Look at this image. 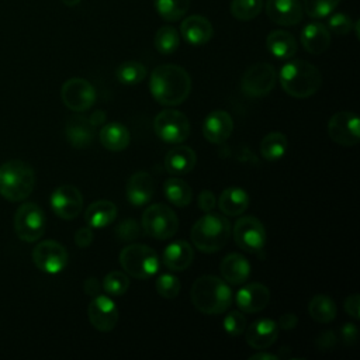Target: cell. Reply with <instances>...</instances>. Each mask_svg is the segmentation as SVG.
<instances>
[{
  "instance_id": "obj_17",
  "label": "cell",
  "mask_w": 360,
  "mask_h": 360,
  "mask_svg": "<svg viewBox=\"0 0 360 360\" xmlns=\"http://www.w3.org/2000/svg\"><path fill=\"white\" fill-rule=\"evenodd\" d=\"M264 8L269 20L283 27L297 25L304 15L300 0H266Z\"/></svg>"
},
{
  "instance_id": "obj_51",
  "label": "cell",
  "mask_w": 360,
  "mask_h": 360,
  "mask_svg": "<svg viewBox=\"0 0 360 360\" xmlns=\"http://www.w3.org/2000/svg\"><path fill=\"white\" fill-rule=\"evenodd\" d=\"M83 290L87 295H96L100 291L98 280L96 277H89L83 284Z\"/></svg>"
},
{
  "instance_id": "obj_25",
  "label": "cell",
  "mask_w": 360,
  "mask_h": 360,
  "mask_svg": "<svg viewBox=\"0 0 360 360\" xmlns=\"http://www.w3.org/2000/svg\"><path fill=\"white\" fill-rule=\"evenodd\" d=\"M197 162L195 152L188 146H174L165 158V167L173 176H184L190 173Z\"/></svg>"
},
{
  "instance_id": "obj_26",
  "label": "cell",
  "mask_w": 360,
  "mask_h": 360,
  "mask_svg": "<svg viewBox=\"0 0 360 360\" xmlns=\"http://www.w3.org/2000/svg\"><path fill=\"white\" fill-rule=\"evenodd\" d=\"M221 276L231 284H242L250 274V263L240 253L226 255L219 264Z\"/></svg>"
},
{
  "instance_id": "obj_4",
  "label": "cell",
  "mask_w": 360,
  "mask_h": 360,
  "mask_svg": "<svg viewBox=\"0 0 360 360\" xmlns=\"http://www.w3.org/2000/svg\"><path fill=\"white\" fill-rule=\"evenodd\" d=\"M231 235V224L221 214L207 212L191 228V240L194 246L204 253L221 250Z\"/></svg>"
},
{
  "instance_id": "obj_34",
  "label": "cell",
  "mask_w": 360,
  "mask_h": 360,
  "mask_svg": "<svg viewBox=\"0 0 360 360\" xmlns=\"http://www.w3.org/2000/svg\"><path fill=\"white\" fill-rule=\"evenodd\" d=\"M288 148V141L283 132H270L260 142V153L266 160L281 159Z\"/></svg>"
},
{
  "instance_id": "obj_50",
  "label": "cell",
  "mask_w": 360,
  "mask_h": 360,
  "mask_svg": "<svg viewBox=\"0 0 360 360\" xmlns=\"http://www.w3.org/2000/svg\"><path fill=\"white\" fill-rule=\"evenodd\" d=\"M298 323V318L295 314H291V312H287V314H283L278 319V328L281 329H285V330H290V329H294Z\"/></svg>"
},
{
  "instance_id": "obj_54",
  "label": "cell",
  "mask_w": 360,
  "mask_h": 360,
  "mask_svg": "<svg viewBox=\"0 0 360 360\" xmlns=\"http://www.w3.org/2000/svg\"><path fill=\"white\" fill-rule=\"evenodd\" d=\"M80 1H82V0H62V3H63L65 6H68V7H75V6H77Z\"/></svg>"
},
{
  "instance_id": "obj_42",
  "label": "cell",
  "mask_w": 360,
  "mask_h": 360,
  "mask_svg": "<svg viewBox=\"0 0 360 360\" xmlns=\"http://www.w3.org/2000/svg\"><path fill=\"white\" fill-rule=\"evenodd\" d=\"M353 20L345 13H330L328 15L326 28L329 30V32H333L336 35H346L353 30Z\"/></svg>"
},
{
  "instance_id": "obj_15",
  "label": "cell",
  "mask_w": 360,
  "mask_h": 360,
  "mask_svg": "<svg viewBox=\"0 0 360 360\" xmlns=\"http://www.w3.org/2000/svg\"><path fill=\"white\" fill-rule=\"evenodd\" d=\"M51 207L59 218L75 219L82 212L83 195L72 184L59 186L51 195Z\"/></svg>"
},
{
  "instance_id": "obj_46",
  "label": "cell",
  "mask_w": 360,
  "mask_h": 360,
  "mask_svg": "<svg viewBox=\"0 0 360 360\" xmlns=\"http://www.w3.org/2000/svg\"><path fill=\"white\" fill-rule=\"evenodd\" d=\"M336 342H338V339H336L335 333L330 332V330H326V332H322L321 335H318V338H316V340H315V345H316V347H318L319 350L325 352V350L333 349L335 345H336Z\"/></svg>"
},
{
  "instance_id": "obj_2",
  "label": "cell",
  "mask_w": 360,
  "mask_h": 360,
  "mask_svg": "<svg viewBox=\"0 0 360 360\" xmlns=\"http://www.w3.org/2000/svg\"><path fill=\"white\" fill-rule=\"evenodd\" d=\"M190 297L193 305L207 315L222 314L232 304L229 285L215 276L198 277L191 285Z\"/></svg>"
},
{
  "instance_id": "obj_53",
  "label": "cell",
  "mask_w": 360,
  "mask_h": 360,
  "mask_svg": "<svg viewBox=\"0 0 360 360\" xmlns=\"http://www.w3.org/2000/svg\"><path fill=\"white\" fill-rule=\"evenodd\" d=\"M250 360H278V356L271 354V353H264V352H259L253 356L249 357Z\"/></svg>"
},
{
  "instance_id": "obj_32",
  "label": "cell",
  "mask_w": 360,
  "mask_h": 360,
  "mask_svg": "<svg viewBox=\"0 0 360 360\" xmlns=\"http://www.w3.org/2000/svg\"><path fill=\"white\" fill-rule=\"evenodd\" d=\"M163 191L169 202H172L176 207H187L191 202L193 198V190L191 187L177 177H172L165 181Z\"/></svg>"
},
{
  "instance_id": "obj_52",
  "label": "cell",
  "mask_w": 360,
  "mask_h": 360,
  "mask_svg": "<svg viewBox=\"0 0 360 360\" xmlns=\"http://www.w3.org/2000/svg\"><path fill=\"white\" fill-rule=\"evenodd\" d=\"M90 121H91V124H93L94 127H97V125H100V124H104V122H105V112H104V111H96V112H93L91 117H90Z\"/></svg>"
},
{
  "instance_id": "obj_37",
  "label": "cell",
  "mask_w": 360,
  "mask_h": 360,
  "mask_svg": "<svg viewBox=\"0 0 360 360\" xmlns=\"http://www.w3.org/2000/svg\"><path fill=\"white\" fill-rule=\"evenodd\" d=\"M146 68L136 60H127L121 63L117 70L115 76L120 83L127 84V86H134L141 83L146 77Z\"/></svg>"
},
{
  "instance_id": "obj_7",
  "label": "cell",
  "mask_w": 360,
  "mask_h": 360,
  "mask_svg": "<svg viewBox=\"0 0 360 360\" xmlns=\"http://www.w3.org/2000/svg\"><path fill=\"white\" fill-rule=\"evenodd\" d=\"M142 226L150 238L166 240L176 235L179 229V218L176 212L166 204H152L142 215Z\"/></svg>"
},
{
  "instance_id": "obj_11",
  "label": "cell",
  "mask_w": 360,
  "mask_h": 360,
  "mask_svg": "<svg viewBox=\"0 0 360 360\" xmlns=\"http://www.w3.org/2000/svg\"><path fill=\"white\" fill-rule=\"evenodd\" d=\"M277 80V73L273 65L266 62H259L252 65L242 76V90L250 97H263L269 94Z\"/></svg>"
},
{
  "instance_id": "obj_8",
  "label": "cell",
  "mask_w": 360,
  "mask_h": 360,
  "mask_svg": "<svg viewBox=\"0 0 360 360\" xmlns=\"http://www.w3.org/2000/svg\"><path fill=\"white\" fill-rule=\"evenodd\" d=\"M14 232L24 242L38 240L46 226V219L42 208L34 202L21 204L14 214Z\"/></svg>"
},
{
  "instance_id": "obj_39",
  "label": "cell",
  "mask_w": 360,
  "mask_h": 360,
  "mask_svg": "<svg viewBox=\"0 0 360 360\" xmlns=\"http://www.w3.org/2000/svg\"><path fill=\"white\" fill-rule=\"evenodd\" d=\"M339 3L340 0H304L302 8L308 17L321 20L333 13Z\"/></svg>"
},
{
  "instance_id": "obj_36",
  "label": "cell",
  "mask_w": 360,
  "mask_h": 360,
  "mask_svg": "<svg viewBox=\"0 0 360 360\" xmlns=\"http://www.w3.org/2000/svg\"><path fill=\"white\" fill-rule=\"evenodd\" d=\"M153 44L158 52L163 55H170L177 51L180 45V34L174 27L163 25L156 31Z\"/></svg>"
},
{
  "instance_id": "obj_27",
  "label": "cell",
  "mask_w": 360,
  "mask_h": 360,
  "mask_svg": "<svg viewBox=\"0 0 360 360\" xmlns=\"http://www.w3.org/2000/svg\"><path fill=\"white\" fill-rule=\"evenodd\" d=\"M193 248L186 240H176L166 246L163 252V263L169 270L183 271L193 262Z\"/></svg>"
},
{
  "instance_id": "obj_10",
  "label": "cell",
  "mask_w": 360,
  "mask_h": 360,
  "mask_svg": "<svg viewBox=\"0 0 360 360\" xmlns=\"http://www.w3.org/2000/svg\"><path fill=\"white\" fill-rule=\"evenodd\" d=\"M233 239L242 250L259 253L266 245V229L256 217H240L233 225Z\"/></svg>"
},
{
  "instance_id": "obj_33",
  "label": "cell",
  "mask_w": 360,
  "mask_h": 360,
  "mask_svg": "<svg viewBox=\"0 0 360 360\" xmlns=\"http://www.w3.org/2000/svg\"><path fill=\"white\" fill-rule=\"evenodd\" d=\"M308 312L314 321L319 323H328L335 319L338 308L330 297L318 294L309 301Z\"/></svg>"
},
{
  "instance_id": "obj_13",
  "label": "cell",
  "mask_w": 360,
  "mask_h": 360,
  "mask_svg": "<svg viewBox=\"0 0 360 360\" xmlns=\"http://www.w3.org/2000/svg\"><path fill=\"white\" fill-rule=\"evenodd\" d=\"M68 250L56 240H42L32 250L34 264L48 274L60 273L68 264Z\"/></svg>"
},
{
  "instance_id": "obj_18",
  "label": "cell",
  "mask_w": 360,
  "mask_h": 360,
  "mask_svg": "<svg viewBox=\"0 0 360 360\" xmlns=\"http://www.w3.org/2000/svg\"><path fill=\"white\" fill-rule=\"evenodd\" d=\"M233 131V120L224 110L211 111L202 124V135L211 143H224Z\"/></svg>"
},
{
  "instance_id": "obj_31",
  "label": "cell",
  "mask_w": 360,
  "mask_h": 360,
  "mask_svg": "<svg viewBox=\"0 0 360 360\" xmlns=\"http://www.w3.org/2000/svg\"><path fill=\"white\" fill-rule=\"evenodd\" d=\"M117 217V207L108 200H98L91 202L84 212V219L90 228H104L114 222Z\"/></svg>"
},
{
  "instance_id": "obj_30",
  "label": "cell",
  "mask_w": 360,
  "mask_h": 360,
  "mask_svg": "<svg viewBox=\"0 0 360 360\" xmlns=\"http://www.w3.org/2000/svg\"><path fill=\"white\" fill-rule=\"evenodd\" d=\"M218 205L222 214L236 217L243 214L249 207V195L240 187H228L221 193Z\"/></svg>"
},
{
  "instance_id": "obj_19",
  "label": "cell",
  "mask_w": 360,
  "mask_h": 360,
  "mask_svg": "<svg viewBox=\"0 0 360 360\" xmlns=\"http://www.w3.org/2000/svg\"><path fill=\"white\" fill-rule=\"evenodd\" d=\"M235 300L242 312L255 314L267 307L270 301V291L264 284L249 283L236 292Z\"/></svg>"
},
{
  "instance_id": "obj_47",
  "label": "cell",
  "mask_w": 360,
  "mask_h": 360,
  "mask_svg": "<svg viewBox=\"0 0 360 360\" xmlns=\"http://www.w3.org/2000/svg\"><path fill=\"white\" fill-rule=\"evenodd\" d=\"M93 242V231L90 226H83L75 233V243L79 248H87Z\"/></svg>"
},
{
  "instance_id": "obj_9",
  "label": "cell",
  "mask_w": 360,
  "mask_h": 360,
  "mask_svg": "<svg viewBox=\"0 0 360 360\" xmlns=\"http://www.w3.org/2000/svg\"><path fill=\"white\" fill-rule=\"evenodd\" d=\"M153 129L158 138L167 143H181L191 132L188 118L177 110H163L153 120Z\"/></svg>"
},
{
  "instance_id": "obj_3",
  "label": "cell",
  "mask_w": 360,
  "mask_h": 360,
  "mask_svg": "<svg viewBox=\"0 0 360 360\" xmlns=\"http://www.w3.org/2000/svg\"><path fill=\"white\" fill-rule=\"evenodd\" d=\"M280 83L283 90L291 97L307 98L319 90L322 75L315 65L294 59L280 69Z\"/></svg>"
},
{
  "instance_id": "obj_20",
  "label": "cell",
  "mask_w": 360,
  "mask_h": 360,
  "mask_svg": "<svg viewBox=\"0 0 360 360\" xmlns=\"http://www.w3.org/2000/svg\"><path fill=\"white\" fill-rule=\"evenodd\" d=\"M180 34L187 44L200 46L207 44L212 38L214 28L207 17L200 14H193L186 17L181 21Z\"/></svg>"
},
{
  "instance_id": "obj_45",
  "label": "cell",
  "mask_w": 360,
  "mask_h": 360,
  "mask_svg": "<svg viewBox=\"0 0 360 360\" xmlns=\"http://www.w3.org/2000/svg\"><path fill=\"white\" fill-rule=\"evenodd\" d=\"M217 205V198L212 191L202 190L198 195V208L204 212H211Z\"/></svg>"
},
{
  "instance_id": "obj_38",
  "label": "cell",
  "mask_w": 360,
  "mask_h": 360,
  "mask_svg": "<svg viewBox=\"0 0 360 360\" xmlns=\"http://www.w3.org/2000/svg\"><path fill=\"white\" fill-rule=\"evenodd\" d=\"M263 8V0H232L229 10L233 18L249 21L256 18Z\"/></svg>"
},
{
  "instance_id": "obj_44",
  "label": "cell",
  "mask_w": 360,
  "mask_h": 360,
  "mask_svg": "<svg viewBox=\"0 0 360 360\" xmlns=\"http://www.w3.org/2000/svg\"><path fill=\"white\" fill-rule=\"evenodd\" d=\"M115 236L124 242H132L141 236V226L135 219H124L115 228Z\"/></svg>"
},
{
  "instance_id": "obj_1",
  "label": "cell",
  "mask_w": 360,
  "mask_h": 360,
  "mask_svg": "<svg viewBox=\"0 0 360 360\" xmlns=\"http://www.w3.org/2000/svg\"><path fill=\"white\" fill-rule=\"evenodd\" d=\"M149 89L153 98L162 105H179L190 94V75L179 65L165 63L153 69L149 79Z\"/></svg>"
},
{
  "instance_id": "obj_6",
  "label": "cell",
  "mask_w": 360,
  "mask_h": 360,
  "mask_svg": "<svg viewBox=\"0 0 360 360\" xmlns=\"http://www.w3.org/2000/svg\"><path fill=\"white\" fill-rule=\"evenodd\" d=\"M120 264L131 277L146 280L158 273L160 263L158 253L150 246L132 243L121 250Z\"/></svg>"
},
{
  "instance_id": "obj_49",
  "label": "cell",
  "mask_w": 360,
  "mask_h": 360,
  "mask_svg": "<svg viewBox=\"0 0 360 360\" xmlns=\"http://www.w3.org/2000/svg\"><path fill=\"white\" fill-rule=\"evenodd\" d=\"M357 335H359V330L354 323H345L340 328V338L345 342V345L354 343L357 340Z\"/></svg>"
},
{
  "instance_id": "obj_43",
  "label": "cell",
  "mask_w": 360,
  "mask_h": 360,
  "mask_svg": "<svg viewBox=\"0 0 360 360\" xmlns=\"http://www.w3.org/2000/svg\"><path fill=\"white\" fill-rule=\"evenodd\" d=\"M222 325H224V330L231 335V336H239L245 332L246 329V318L242 312L239 311H232L229 312L224 321H222Z\"/></svg>"
},
{
  "instance_id": "obj_16",
  "label": "cell",
  "mask_w": 360,
  "mask_h": 360,
  "mask_svg": "<svg viewBox=\"0 0 360 360\" xmlns=\"http://www.w3.org/2000/svg\"><path fill=\"white\" fill-rule=\"evenodd\" d=\"M87 316L97 330L110 332L118 322V309L110 297L96 295L87 307Z\"/></svg>"
},
{
  "instance_id": "obj_14",
  "label": "cell",
  "mask_w": 360,
  "mask_h": 360,
  "mask_svg": "<svg viewBox=\"0 0 360 360\" xmlns=\"http://www.w3.org/2000/svg\"><path fill=\"white\" fill-rule=\"evenodd\" d=\"M330 139L342 146H354L360 141V121L353 111H339L328 122Z\"/></svg>"
},
{
  "instance_id": "obj_5",
  "label": "cell",
  "mask_w": 360,
  "mask_h": 360,
  "mask_svg": "<svg viewBox=\"0 0 360 360\" xmlns=\"http://www.w3.org/2000/svg\"><path fill=\"white\" fill-rule=\"evenodd\" d=\"M35 173L32 167L18 159L8 160L0 166V195L17 202L25 200L34 190Z\"/></svg>"
},
{
  "instance_id": "obj_22",
  "label": "cell",
  "mask_w": 360,
  "mask_h": 360,
  "mask_svg": "<svg viewBox=\"0 0 360 360\" xmlns=\"http://www.w3.org/2000/svg\"><path fill=\"white\" fill-rule=\"evenodd\" d=\"M65 135L73 148H87L96 135V127L90 118L83 115H72L65 125Z\"/></svg>"
},
{
  "instance_id": "obj_24",
  "label": "cell",
  "mask_w": 360,
  "mask_h": 360,
  "mask_svg": "<svg viewBox=\"0 0 360 360\" xmlns=\"http://www.w3.org/2000/svg\"><path fill=\"white\" fill-rule=\"evenodd\" d=\"M301 44L307 52L321 55L330 45V32L322 22H309L301 31Z\"/></svg>"
},
{
  "instance_id": "obj_23",
  "label": "cell",
  "mask_w": 360,
  "mask_h": 360,
  "mask_svg": "<svg viewBox=\"0 0 360 360\" xmlns=\"http://www.w3.org/2000/svg\"><path fill=\"white\" fill-rule=\"evenodd\" d=\"M155 193V183L149 173L146 172H136L134 173L125 186V194L128 201L135 205L141 207L149 202Z\"/></svg>"
},
{
  "instance_id": "obj_48",
  "label": "cell",
  "mask_w": 360,
  "mask_h": 360,
  "mask_svg": "<svg viewBox=\"0 0 360 360\" xmlns=\"http://www.w3.org/2000/svg\"><path fill=\"white\" fill-rule=\"evenodd\" d=\"M345 311L354 319L360 318V297H359V294H352L345 300Z\"/></svg>"
},
{
  "instance_id": "obj_21",
  "label": "cell",
  "mask_w": 360,
  "mask_h": 360,
  "mask_svg": "<svg viewBox=\"0 0 360 360\" xmlns=\"http://www.w3.org/2000/svg\"><path fill=\"white\" fill-rule=\"evenodd\" d=\"M278 325L273 319L262 318L250 323L246 330V342L252 349L263 350L271 346L278 336Z\"/></svg>"
},
{
  "instance_id": "obj_40",
  "label": "cell",
  "mask_w": 360,
  "mask_h": 360,
  "mask_svg": "<svg viewBox=\"0 0 360 360\" xmlns=\"http://www.w3.org/2000/svg\"><path fill=\"white\" fill-rule=\"evenodd\" d=\"M129 287V278L122 271H110L103 280V288L110 295H122Z\"/></svg>"
},
{
  "instance_id": "obj_28",
  "label": "cell",
  "mask_w": 360,
  "mask_h": 360,
  "mask_svg": "<svg viewBox=\"0 0 360 360\" xmlns=\"http://www.w3.org/2000/svg\"><path fill=\"white\" fill-rule=\"evenodd\" d=\"M267 51L277 59H290L297 52V41L284 30H274L266 38Z\"/></svg>"
},
{
  "instance_id": "obj_35",
  "label": "cell",
  "mask_w": 360,
  "mask_h": 360,
  "mask_svg": "<svg viewBox=\"0 0 360 360\" xmlns=\"http://www.w3.org/2000/svg\"><path fill=\"white\" fill-rule=\"evenodd\" d=\"M153 6L156 13L165 21L174 22L187 14L190 0H153Z\"/></svg>"
},
{
  "instance_id": "obj_41",
  "label": "cell",
  "mask_w": 360,
  "mask_h": 360,
  "mask_svg": "<svg viewBox=\"0 0 360 360\" xmlns=\"http://www.w3.org/2000/svg\"><path fill=\"white\" fill-rule=\"evenodd\" d=\"M155 287H156V291L160 297L172 300V298L179 295L181 284H180V280L176 276L165 273V274H160L158 277Z\"/></svg>"
},
{
  "instance_id": "obj_12",
  "label": "cell",
  "mask_w": 360,
  "mask_h": 360,
  "mask_svg": "<svg viewBox=\"0 0 360 360\" xmlns=\"http://www.w3.org/2000/svg\"><path fill=\"white\" fill-rule=\"evenodd\" d=\"M63 104L75 111L83 112L89 110L96 101V90L90 82L82 77H72L66 80L60 89Z\"/></svg>"
},
{
  "instance_id": "obj_29",
  "label": "cell",
  "mask_w": 360,
  "mask_h": 360,
  "mask_svg": "<svg viewBox=\"0 0 360 360\" xmlns=\"http://www.w3.org/2000/svg\"><path fill=\"white\" fill-rule=\"evenodd\" d=\"M129 141L131 135L128 128L120 122L104 124L100 131V142L107 150L121 152L128 148Z\"/></svg>"
}]
</instances>
